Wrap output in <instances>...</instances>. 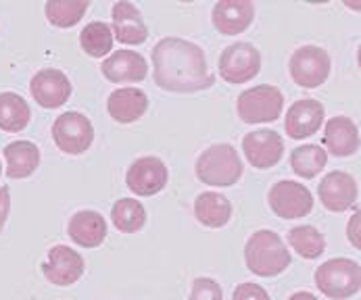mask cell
Instances as JSON below:
<instances>
[{
    "label": "cell",
    "mask_w": 361,
    "mask_h": 300,
    "mask_svg": "<svg viewBox=\"0 0 361 300\" xmlns=\"http://www.w3.org/2000/svg\"><path fill=\"white\" fill-rule=\"evenodd\" d=\"M155 84L167 92H201L215 84L203 49L182 38H163L153 49Z\"/></svg>",
    "instance_id": "6da1fadb"
},
{
    "label": "cell",
    "mask_w": 361,
    "mask_h": 300,
    "mask_svg": "<svg viewBox=\"0 0 361 300\" xmlns=\"http://www.w3.org/2000/svg\"><path fill=\"white\" fill-rule=\"evenodd\" d=\"M245 261L249 271H253L255 275L274 277L290 265V252L276 232L259 230L247 240Z\"/></svg>",
    "instance_id": "7a4b0ae2"
},
{
    "label": "cell",
    "mask_w": 361,
    "mask_h": 300,
    "mask_svg": "<svg viewBox=\"0 0 361 300\" xmlns=\"http://www.w3.org/2000/svg\"><path fill=\"white\" fill-rule=\"evenodd\" d=\"M197 177L207 186L228 188L243 175V161L230 144H213L197 158Z\"/></svg>",
    "instance_id": "3957f363"
},
{
    "label": "cell",
    "mask_w": 361,
    "mask_h": 300,
    "mask_svg": "<svg viewBox=\"0 0 361 300\" xmlns=\"http://www.w3.org/2000/svg\"><path fill=\"white\" fill-rule=\"evenodd\" d=\"M315 286L328 299H351L361 288L360 265L351 258H330L315 269Z\"/></svg>",
    "instance_id": "277c9868"
},
{
    "label": "cell",
    "mask_w": 361,
    "mask_h": 300,
    "mask_svg": "<svg viewBox=\"0 0 361 300\" xmlns=\"http://www.w3.org/2000/svg\"><path fill=\"white\" fill-rule=\"evenodd\" d=\"M284 106V96L276 86H255L245 90L238 102V117L245 123H267V121H276L282 113Z\"/></svg>",
    "instance_id": "5b68a950"
},
{
    "label": "cell",
    "mask_w": 361,
    "mask_h": 300,
    "mask_svg": "<svg viewBox=\"0 0 361 300\" xmlns=\"http://www.w3.org/2000/svg\"><path fill=\"white\" fill-rule=\"evenodd\" d=\"M52 140L59 150L67 154H82L92 146L94 127L90 119L78 111H67L59 115L52 123Z\"/></svg>",
    "instance_id": "8992f818"
},
{
    "label": "cell",
    "mask_w": 361,
    "mask_h": 300,
    "mask_svg": "<svg viewBox=\"0 0 361 300\" xmlns=\"http://www.w3.org/2000/svg\"><path fill=\"white\" fill-rule=\"evenodd\" d=\"M261 69V54L249 42H236L219 54V75L228 84H247Z\"/></svg>",
    "instance_id": "52a82bcc"
},
{
    "label": "cell",
    "mask_w": 361,
    "mask_h": 300,
    "mask_svg": "<svg viewBox=\"0 0 361 300\" xmlns=\"http://www.w3.org/2000/svg\"><path fill=\"white\" fill-rule=\"evenodd\" d=\"M290 77L301 88H317L328 80L330 56L319 46H301L290 56Z\"/></svg>",
    "instance_id": "ba28073f"
},
{
    "label": "cell",
    "mask_w": 361,
    "mask_h": 300,
    "mask_svg": "<svg viewBox=\"0 0 361 300\" xmlns=\"http://www.w3.org/2000/svg\"><path fill=\"white\" fill-rule=\"evenodd\" d=\"M267 200H269L271 211L280 219H301L310 215L313 208V196L310 190L290 180H284L271 186Z\"/></svg>",
    "instance_id": "9c48e42d"
},
{
    "label": "cell",
    "mask_w": 361,
    "mask_h": 300,
    "mask_svg": "<svg viewBox=\"0 0 361 300\" xmlns=\"http://www.w3.org/2000/svg\"><path fill=\"white\" fill-rule=\"evenodd\" d=\"M167 167L157 156H142L134 161L126 173V184L136 196H153L167 184Z\"/></svg>",
    "instance_id": "30bf717a"
},
{
    "label": "cell",
    "mask_w": 361,
    "mask_h": 300,
    "mask_svg": "<svg viewBox=\"0 0 361 300\" xmlns=\"http://www.w3.org/2000/svg\"><path fill=\"white\" fill-rule=\"evenodd\" d=\"M42 273L54 286H71L84 273V258L69 246H52L42 263Z\"/></svg>",
    "instance_id": "8fae6325"
},
{
    "label": "cell",
    "mask_w": 361,
    "mask_h": 300,
    "mask_svg": "<svg viewBox=\"0 0 361 300\" xmlns=\"http://www.w3.org/2000/svg\"><path fill=\"white\" fill-rule=\"evenodd\" d=\"M243 152L255 169H269L280 163L284 142L274 130H257L243 138Z\"/></svg>",
    "instance_id": "7c38bea8"
},
{
    "label": "cell",
    "mask_w": 361,
    "mask_h": 300,
    "mask_svg": "<svg viewBox=\"0 0 361 300\" xmlns=\"http://www.w3.org/2000/svg\"><path fill=\"white\" fill-rule=\"evenodd\" d=\"M322 204L332 213H343L353 206L357 199V182L345 171H330L317 186Z\"/></svg>",
    "instance_id": "4fadbf2b"
},
{
    "label": "cell",
    "mask_w": 361,
    "mask_h": 300,
    "mask_svg": "<svg viewBox=\"0 0 361 300\" xmlns=\"http://www.w3.org/2000/svg\"><path fill=\"white\" fill-rule=\"evenodd\" d=\"M30 92L44 108H56L71 96V82L61 69H42L30 82Z\"/></svg>",
    "instance_id": "5bb4252c"
},
{
    "label": "cell",
    "mask_w": 361,
    "mask_h": 300,
    "mask_svg": "<svg viewBox=\"0 0 361 300\" xmlns=\"http://www.w3.org/2000/svg\"><path fill=\"white\" fill-rule=\"evenodd\" d=\"M324 115H326L324 104L317 100L305 99L293 102V106L286 111V121H284L286 136H290L293 140L310 138L324 123Z\"/></svg>",
    "instance_id": "9a60e30c"
},
{
    "label": "cell",
    "mask_w": 361,
    "mask_h": 300,
    "mask_svg": "<svg viewBox=\"0 0 361 300\" xmlns=\"http://www.w3.org/2000/svg\"><path fill=\"white\" fill-rule=\"evenodd\" d=\"M213 25L224 36L243 34L255 17V6L249 0H221L213 6Z\"/></svg>",
    "instance_id": "2e32d148"
},
{
    "label": "cell",
    "mask_w": 361,
    "mask_h": 300,
    "mask_svg": "<svg viewBox=\"0 0 361 300\" xmlns=\"http://www.w3.org/2000/svg\"><path fill=\"white\" fill-rule=\"evenodd\" d=\"M103 75L113 84H134L142 82L149 73V65L140 52L119 50L113 52L103 63Z\"/></svg>",
    "instance_id": "e0dca14e"
},
{
    "label": "cell",
    "mask_w": 361,
    "mask_h": 300,
    "mask_svg": "<svg viewBox=\"0 0 361 300\" xmlns=\"http://www.w3.org/2000/svg\"><path fill=\"white\" fill-rule=\"evenodd\" d=\"M111 15H113V32L119 42L142 44L149 38V30L142 21V15L132 2H115Z\"/></svg>",
    "instance_id": "ac0fdd59"
},
{
    "label": "cell",
    "mask_w": 361,
    "mask_h": 300,
    "mask_svg": "<svg viewBox=\"0 0 361 300\" xmlns=\"http://www.w3.org/2000/svg\"><path fill=\"white\" fill-rule=\"evenodd\" d=\"M69 238L84 249H97L106 238V223L97 211H78L67 225Z\"/></svg>",
    "instance_id": "d6986e66"
},
{
    "label": "cell",
    "mask_w": 361,
    "mask_h": 300,
    "mask_svg": "<svg viewBox=\"0 0 361 300\" xmlns=\"http://www.w3.org/2000/svg\"><path fill=\"white\" fill-rule=\"evenodd\" d=\"M324 144L328 152H332L334 156H351L360 149V132L357 125L349 119V117H332L326 123V132H324Z\"/></svg>",
    "instance_id": "ffe728a7"
},
{
    "label": "cell",
    "mask_w": 361,
    "mask_h": 300,
    "mask_svg": "<svg viewBox=\"0 0 361 300\" xmlns=\"http://www.w3.org/2000/svg\"><path fill=\"white\" fill-rule=\"evenodd\" d=\"M147 108H149V99L138 88L115 90L106 100L109 115L119 123H134L136 119H140L147 113Z\"/></svg>",
    "instance_id": "44dd1931"
},
{
    "label": "cell",
    "mask_w": 361,
    "mask_h": 300,
    "mask_svg": "<svg viewBox=\"0 0 361 300\" xmlns=\"http://www.w3.org/2000/svg\"><path fill=\"white\" fill-rule=\"evenodd\" d=\"M4 158H6V175L13 180H21L38 169L40 150L30 140H17L4 149Z\"/></svg>",
    "instance_id": "7402d4cb"
},
{
    "label": "cell",
    "mask_w": 361,
    "mask_h": 300,
    "mask_svg": "<svg viewBox=\"0 0 361 300\" xmlns=\"http://www.w3.org/2000/svg\"><path fill=\"white\" fill-rule=\"evenodd\" d=\"M195 215L207 227H224L232 217V204L219 192H203L195 202Z\"/></svg>",
    "instance_id": "603a6c76"
},
{
    "label": "cell",
    "mask_w": 361,
    "mask_h": 300,
    "mask_svg": "<svg viewBox=\"0 0 361 300\" xmlns=\"http://www.w3.org/2000/svg\"><path fill=\"white\" fill-rule=\"evenodd\" d=\"M32 111L30 104L15 92L0 94V130L4 132H21L30 123Z\"/></svg>",
    "instance_id": "cb8c5ba5"
},
{
    "label": "cell",
    "mask_w": 361,
    "mask_h": 300,
    "mask_svg": "<svg viewBox=\"0 0 361 300\" xmlns=\"http://www.w3.org/2000/svg\"><path fill=\"white\" fill-rule=\"evenodd\" d=\"M111 219H113V225L119 232L134 234V232L142 230V225L147 221V211H145V206L138 200L121 199L113 204Z\"/></svg>",
    "instance_id": "d4e9b609"
},
{
    "label": "cell",
    "mask_w": 361,
    "mask_h": 300,
    "mask_svg": "<svg viewBox=\"0 0 361 300\" xmlns=\"http://www.w3.org/2000/svg\"><path fill=\"white\" fill-rule=\"evenodd\" d=\"M328 163V152L319 149L317 144H305L293 150L290 154V167L299 177H315Z\"/></svg>",
    "instance_id": "484cf974"
},
{
    "label": "cell",
    "mask_w": 361,
    "mask_h": 300,
    "mask_svg": "<svg viewBox=\"0 0 361 300\" xmlns=\"http://www.w3.org/2000/svg\"><path fill=\"white\" fill-rule=\"evenodd\" d=\"M88 11L86 0H51L44 6L47 19L56 27H73Z\"/></svg>",
    "instance_id": "4316f807"
},
{
    "label": "cell",
    "mask_w": 361,
    "mask_h": 300,
    "mask_svg": "<svg viewBox=\"0 0 361 300\" xmlns=\"http://www.w3.org/2000/svg\"><path fill=\"white\" fill-rule=\"evenodd\" d=\"M80 44H82V49L86 50V54H90L94 58H101L113 49V32L103 21H92L82 30Z\"/></svg>",
    "instance_id": "83f0119b"
},
{
    "label": "cell",
    "mask_w": 361,
    "mask_h": 300,
    "mask_svg": "<svg viewBox=\"0 0 361 300\" xmlns=\"http://www.w3.org/2000/svg\"><path fill=\"white\" fill-rule=\"evenodd\" d=\"M288 244L303 258H317L326 250L324 236L313 225H299L288 232Z\"/></svg>",
    "instance_id": "f1b7e54d"
},
{
    "label": "cell",
    "mask_w": 361,
    "mask_h": 300,
    "mask_svg": "<svg viewBox=\"0 0 361 300\" xmlns=\"http://www.w3.org/2000/svg\"><path fill=\"white\" fill-rule=\"evenodd\" d=\"M224 299V292H221V286L211 280V277H197L192 282V292H190V299L188 300H221Z\"/></svg>",
    "instance_id": "f546056e"
},
{
    "label": "cell",
    "mask_w": 361,
    "mask_h": 300,
    "mask_svg": "<svg viewBox=\"0 0 361 300\" xmlns=\"http://www.w3.org/2000/svg\"><path fill=\"white\" fill-rule=\"evenodd\" d=\"M234 300H269V294L265 292V288H261L257 284H240L236 286L234 294H232Z\"/></svg>",
    "instance_id": "4dcf8cb0"
},
{
    "label": "cell",
    "mask_w": 361,
    "mask_h": 300,
    "mask_svg": "<svg viewBox=\"0 0 361 300\" xmlns=\"http://www.w3.org/2000/svg\"><path fill=\"white\" fill-rule=\"evenodd\" d=\"M357 225H360V213H355V217L349 221V242L360 249V238H357Z\"/></svg>",
    "instance_id": "1f68e13d"
},
{
    "label": "cell",
    "mask_w": 361,
    "mask_h": 300,
    "mask_svg": "<svg viewBox=\"0 0 361 300\" xmlns=\"http://www.w3.org/2000/svg\"><path fill=\"white\" fill-rule=\"evenodd\" d=\"M8 215V188L0 190V227L4 225V219Z\"/></svg>",
    "instance_id": "d6a6232c"
},
{
    "label": "cell",
    "mask_w": 361,
    "mask_h": 300,
    "mask_svg": "<svg viewBox=\"0 0 361 300\" xmlns=\"http://www.w3.org/2000/svg\"><path fill=\"white\" fill-rule=\"evenodd\" d=\"M288 300H317L311 292H295Z\"/></svg>",
    "instance_id": "836d02e7"
},
{
    "label": "cell",
    "mask_w": 361,
    "mask_h": 300,
    "mask_svg": "<svg viewBox=\"0 0 361 300\" xmlns=\"http://www.w3.org/2000/svg\"><path fill=\"white\" fill-rule=\"evenodd\" d=\"M0 173H2V165H0Z\"/></svg>",
    "instance_id": "e575fe53"
}]
</instances>
